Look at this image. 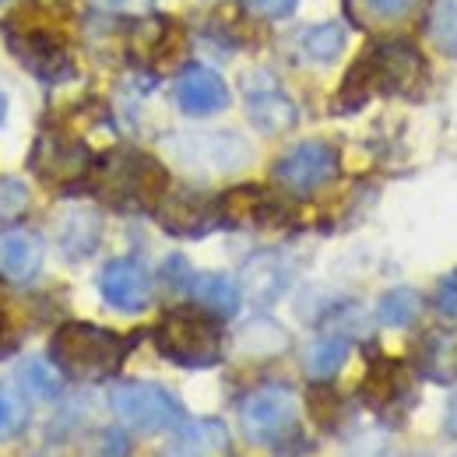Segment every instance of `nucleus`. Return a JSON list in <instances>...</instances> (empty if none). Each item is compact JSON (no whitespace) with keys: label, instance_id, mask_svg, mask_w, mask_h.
I'll return each mask as SVG.
<instances>
[{"label":"nucleus","instance_id":"nucleus-20","mask_svg":"<svg viewBox=\"0 0 457 457\" xmlns=\"http://www.w3.org/2000/svg\"><path fill=\"white\" fill-rule=\"evenodd\" d=\"M228 451V429L219 419L183 422L176 440L159 457H222Z\"/></svg>","mask_w":457,"mask_h":457},{"label":"nucleus","instance_id":"nucleus-37","mask_svg":"<svg viewBox=\"0 0 457 457\" xmlns=\"http://www.w3.org/2000/svg\"><path fill=\"white\" fill-rule=\"evenodd\" d=\"M0 328H4V317H0Z\"/></svg>","mask_w":457,"mask_h":457},{"label":"nucleus","instance_id":"nucleus-14","mask_svg":"<svg viewBox=\"0 0 457 457\" xmlns=\"http://www.w3.org/2000/svg\"><path fill=\"white\" fill-rule=\"evenodd\" d=\"M159 222L162 228H170L172 236H204L212 232L219 222V197H204L194 190H179V194H166L159 201Z\"/></svg>","mask_w":457,"mask_h":457},{"label":"nucleus","instance_id":"nucleus-9","mask_svg":"<svg viewBox=\"0 0 457 457\" xmlns=\"http://www.w3.org/2000/svg\"><path fill=\"white\" fill-rule=\"evenodd\" d=\"M338 166L342 159L328 141H303L275 162V179L292 194H313L338 176Z\"/></svg>","mask_w":457,"mask_h":457},{"label":"nucleus","instance_id":"nucleus-23","mask_svg":"<svg viewBox=\"0 0 457 457\" xmlns=\"http://www.w3.org/2000/svg\"><path fill=\"white\" fill-rule=\"evenodd\" d=\"M239 352H246V355H257V359H268V355H278V352H286L288 348V335L275 324V320H264V317H257V320H250L243 331H239Z\"/></svg>","mask_w":457,"mask_h":457},{"label":"nucleus","instance_id":"nucleus-30","mask_svg":"<svg viewBox=\"0 0 457 457\" xmlns=\"http://www.w3.org/2000/svg\"><path fill=\"white\" fill-rule=\"evenodd\" d=\"M29 426V401L14 387H0V440L18 436Z\"/></svg>","mask_w":457,"mask_h":457},{"label":"nucleus","instance_id":"nucleus-35","mask_svg":"<svg viewBox=\"0 0 457 457\" xmlns=\"http://www.w3.org/2000/svg\"><path fill=\"white\" fill-rule=\"evenodd\" d=\"M246 4H250L257 14H264V18H288L299 0H246Z\"/></svg>","mask_w":457,"mask_h":457},{"label":"nucleus","instance_id":"nucleus-27","mask_svg":"<svg viewBox=\"0 0 457 457\" xmlns=\"http://www.w3.org/2000/svg\"><path fill=\"white\" fill-rule=\"evenodd\" d=\"M419 310H422L419 292H411V288H391V292L380 299L377 317H380L387 328H408V324L419 317Z\"/></svg>","mask_w":457,"mask_h":457},{"label":"nucleus","instance_id":"nucleus-16","mask_svg":"<svg viewBox=\"0 0 457 457\" xmlns=\"http://www.w3.org/2000/svg\"><path fill=\"white\" fill-rule=\"evenodd\" d=\"M359 395L373 411H391L411 398V373L401 359H373Z\"/></svg>","mask_w":457,"mask_h":457},{"label":"nucleus","instance_id":"nucleus-10","mask_svg":"<svg viewBox=\"0 0 457 457\" xmlns=\"http://www.w3.org/2000/svg\"><path fill=\"white\" fill-rule=\"evenodd\" d=\"M96 166V155L88 152L85 141L71 134H43L32 152V170L39 172L46 183H78L88 179Z\"/></svg>","mask_w":457,"mask_h":457},{"label":"nucleus","instance_id":"nucleus-28","mask_svg":"<svg viewBox=\"0 0 457 457\" xmlns=\"http://www.w3.org/2000/svg\"><path fill=\"white\" fill-rule=\"evenodd\" d=\"M429 36L444 54H457V0H433Z\"/></svg>","mask_w":457,"mask_h":457},{"label":"nucleus","instance_id":"nucleus-33","mask_svg":"<svg viewBox=\"0 0 457 457\" xmlns=\"http://www.w3.org/2000/svg\"><path fill=\"white\" fill-rule=\"evenodd\" d=\"M436 306H440L444 317L457 320V271H451V275L440 282V288H436Z\"/></svg>","mask_w":457,"mask_h":457},{"label":"nucleus","instance_id":"nucleus-34","mask_svg":"<svg viewBox=\"0 0 457 457\" xmlns=\"http://www.w3.org/2000/svg\"><path fill=\"white\" fill-rule=\"evenodd\" d=\"M99 11H120V14H145L155 7V0H92Z\"/></svg>","mask_w":457,"mask_h":457},{"label":"nucleus","instance_id":"nucleus-6","mask_svg":"<svg viewBox=\"0 0 457 457\" xmlns=\"http://www.w3.org/2000/svg\"><path fill=\"white\" fill-rule=\"evenodd\" d=\"M239 426L243 436L257 447H282L288 436H295L299 426V401L282 384H268L250 391L239 401Z\"/></svg>","mask_w":457,"mask_h":457},{"label":"nucleus","instance_id":"nucleus-31","mask_svg":"<svg viewBox=\"0 0 457 457\" xmlns=\"http://www.w3.org/2000/svg\"><path fill=\"white\" fill-rule=\"evenodd\" d=\"M348 4H352L355 18L362 14L366 21H380V25H387V21L408 18V14L415 11L419 0H348Z\"/></svg>","mask_w":457,"mask_h":457},{"label":"nucleus","instance_id":"nucleus-19","mask_svg":"<svg viewBox=\"0 0 457 457\" xmlns=\"http://www.w3.org/2000/svg\"><path fill=\"white\" fill-rule=\"evenodd\" d=\"M288 278H292V268L278 253H257L243 264V288L257 306L275 303L288 288Z\"/></svg>","mask_w":457,"mask_h":457},{"label":"nucleus","instance_id":"nucleus-4","mask_svg":"<svg viewBox=\"0 0 457 457\" xmlns=\"http://www.w3.org/2000/svg\"><path fill=\"white\" fill-rule=\"evenodd\" d=\"M155 348L183 370H208L222 359L226 335L212 310L176 306L155 324Z\"/></svg>","mask_w":457,"mask_h":457},{"label":"nucleus","instance_id":"nucleus-17","mask_svg":"<svg viewBox=\"0 0 457 457\" xmlns=\"http://www.w3.org/2000/svg\"><path fill=\"white\" fill-rule=\"evenodd\" d=\"M278 201L261 187H236L219 197L222 226H271L278 219Z\"/></svg>","mask_w":457,"mask_h":457},{"label":"nucleus","instance_id":"nucleus-26","mask_svg":"<svg viewBox=\"0 0 457 457\" xmlns=\"http://www.w3.org/2000/svg\"><path fill=\"white\" fill-rule=\"evenodd\" d=\"M419 370L436 380V384H451L457 377V359H454V345L440 335H429L422 352H419Z\"/></svg>","mask_w":457,"mask_h":457},{"label":"nucleus","instance_id":"nucleus-11","mask_svg":"<svg viewBox=\"0 0 457 457\" xmlns=\"http://www.w3.org/2000/svg\"><path fill=\"white\" fill-rule=\"evenodd\" d=\"M187 36L172 18H148L130 36V57L152 71H170L183 60Z\"/></svg>","mask_w":457,"mask_h":457},{"label":"nucleus","instance_id":"nucleus-5","mask_svg":"<svg viewBox=\"0 0 457 457\" xmlns=\"http://www.w3.org/2000/svg\"><path fill=\"white\" fill-rule=\"evenodd\" d=\"M4 39H7V54H14L36 78L57 81L63 74H71L67 39L36 4L14 11L4 21Z\"/></svg>","mask_w":457,"mask_h":457},{"label":"nucleus","instance_id":"nucleus-18","mask_svg":"<svg viewBox=\"0 0 457 457\" xmlns=\"http://www.w3.org/2000/svg\"><path fill=\"white\" fill-rule=\"evenodd\" d=\"M43 268V243L29 228H4L0 232V275L7 282H29Z\"/></svg>","mask_w":457,"mask_h":457},{"label":"nucleus","instance_id":"nucleus-29","mask_svg":"<svg viewBox=\"0 0 457 457\" xmlns=\"http://www.w3.org/2000/svg\"><path fill=\"white\" fill-rule=\"evenodd\" d=\"M18 377H21V387H25L32 398L50 401L60 395V373L50 362H43V359H29Z\"/></svg>","mask_w":457,"mask_h":457},{"label":"nucleus","instance_id":"nucleus-32","mask_svg":"<svg viewBox=\"0 0 457 457\" xmlns=\"http://www.w3.org/2000/svg\"><path fill=\"white\" fill-rule=\"evenodd\" d=\"M29 208V187L21 179H11V176H0V219H18L25 215Z\"/></svg>","mask_w":457,"mask_h":457},{"label":"nucleus","instance_id":"nucleus-2","mask_svg":"<svg viewBox=\"0 0 457 457\" xmlns=\"http://www.w3.org/2000/svg\"><path fill=\"white\" fill-rule=\"evenodd\" d=\"M92 187L103 201L123 212H155L170 190V176L159 159L137 148H120L92 166Z\"/></svg>","mask_w":457,"mask_h":457},{"label":"nucleus","instance_id":"nucleus-21","mask_svg":"<svg viewBox=\"0 0 457 457\" xmlns=\"http://www.w3.org/2000/svg\"><path fill=\"white\" fill-rule=\"evenodd\" d=\"M57 239L63 257H88L99 243V215L88 208H74L57 222Z\"/></svg>","mask_w":457,"mask_h":457},{"label":"nucleus","instance_id":"nucleus-7","mask_svg":"<svg viewBox=\"0 0 457 457\" xmlns=\"http://www.w3.org/2000/svg\"><path fill=\"white\" fill-rule=\"evenodd\" d=\"M110 404L116 419L137 433H170L183 426V404L159 384H145V380L120 384L110 395Z\"/></svg>","mask_w":457,"mask_h":457},{"label":"nucleus","instance_id":"nucleus-13","mask_svg":"<svg viewBox=\"0 0 457 457\" xmlns=\"http://www.w3.org/2000/svg\"><path fill=\"white\" fill-rule=\"evenodd\" d=\"M99 292L120 313H141L152 303V278H148L145 264H137L130 257H120V261H110L103 268Z\"/></svg>","mask_w":457,"mask_h":457},{"label":"nucleus","instance_id":"nucleus-36","mask_svg":"<svg viewBox=\"0 0 457 457\" xmlns=\"http://www.w3.org/2000/svg\"><path fill=\"white\" fill-rule=\"evenodd\" d=\"M447 433L457 440V395L451 398V404H447Z\"/></svg>","mask_w":457,"mask_h":457},{"label":"nucleus","instance_id":"nucleus-15","mask_svg":"<svg viewBox=\"0 0 457 457\" xmlns=\"http://www.w3.org/2000/svg\"><path fill=\"white\" fill-rule=\"evenodd\" d=\"M172 96L187 116H212L228 106V85L212 67H201V63H190L179 71Z\"/></svg>","mask_w":457,"mask_h":457},{"label":"nucleus","instance_id":"nucleus-8","mask_svg":"<svg viewBox=\"0 0 457 457\" xmlns=\"http://www.w3.org/2000/svg\"><path fill=\"white\" fill-rule=\"evenodd\" d=\"M172 159L190 172L201 176H219L236 172L250 162V145L239 134L228 130H197V134H176L166 141Z\"/></svg>","mask_w":457,"mask_h":457},{"label":"nucleus","instance_id":"nucleus-12","mask_svg":"<svg viewBox=\"0 0 457 457\" xmlns=\"http://www.w3.org/2000/svg\"><path fill=\"white\" fill-rule=\"evenodd\" d=\"M243 92H246V113L253 120V127H261L264 134H282L295 123V103L288 99L286 92L278 88L275 78H268L264 71L250 74L243 81Z\"/></svg>","mask_w":457,"mask_h":457},{"label":"nucleus","instance_id":"nucleus-25","mask_svg":"<svg viewBox=\"0 0 457 457\" xmlns=\"http://www.w3.org/2000/svg\"><path fill=\"white\" fill-rule=\"evenodd\" d=\"M303 43V54L317 63H331V60L342 57L345 50V29L338 21H324V25H313L299 36Z\"/></svg>","mask_w":457,"mask_h":457},{"label":"nucleus","instance_id":"nucleus-24","mask_svg":"<svg viewBox=\"0 0 457 457\" xmlns=\"http://www.w3.org/2000/svg\"><path fill=\"white\" fill-rule=\"evenodd\" d=\"M345 359H348V342H345L342 335H324V338H317V342L306 348L303 366H306L310 377L328 380V377H335L342 370Z\"/></svg>","mask_w":457,"mask_h":457},{"label":"nucleus","instance_id":"nucleus-3","mask_svg":"<svg viewBox=\"0 0 457 457\" xmlns=\"http://www.w3.org/2000/svg\"><path fill=\"white\" fill-rule=\"evenodd\" d=\"M130 352V342L123 335H116L110 328L88 324V320H71L63 324L54 342H50V355L57 362L63 377L74 380H106L123 366Z\"/></svg>","mask_w":457,"mask_h":457},{"label":"nucleus","instance_id":"nucleus-22","mask_svg":"<svg viewBox=\"0 0 457 457\" xmlns=\"http://www.w3.org/2000/svg\"><path fill=\"white\" fill-rule=\"evenodd\" d=\"M187 288H190L194 303L212 310L215 317H232L239 310V286L228 275H215V271L212 275H194L187 282Z\"/></svg>","mask_w":457,"mask_h":457},{"label":"nucleus","instance_id":"nucleus-1","mask_svg":"<svg viewBox=\"0 0 457 457\" xmlns=\"http://www.w3.org/2000/svg\"><path fill=\"white\" fill-rule=\"evenodd\" d=\"M426 57L408 39H384L352 60L338 88V113H352L380 96H415L426 81Z\"/></svg>","mask_w":457,"mask_h":457}]
</instances>
